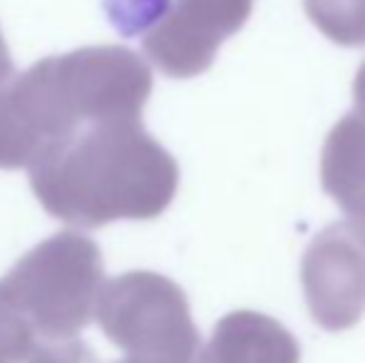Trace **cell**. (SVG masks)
Wrapping results in <instances>:
<instances>
[{
  "label": "cell",
  "mask_w": 365,
  "mask_h": 363,
  "mask_svg": "<svg viewBox=\"0 0 365 363\" xmlns=\"http://www.w3.org/2000/svg\"><path fill=\"white\" fill-rule=\"evenodd\" d=\"M30 189L50 217L75 229L157 219L179 187V165L142 120L92 122L28 167Z\"/></svg>",
  "instance_id": "cell-1"
},
{
  "label": "cell",
  "mask_w": 365,
  "mask_h": 363,
  "mask_svg": "<svg viewBox=\"0 0 365 363\" xmlns=\"http://www.w3.org/2000/svg\"><path fill=\"white\" fill-rule=\"evenodd\" d=\"M102 284L100 247L80 232H58L15 262L0 296L35 341L75 339L95 316Z\"/></svg>",
  "instance_id": "cell-2"
},
{
  "label": "cell",
  "mask_w": 365,
  "mask_h": 363,
  "mask_svg": "<svg viewBox=\"0 0 365 363\" xmlns=\"http://www.w3.org/2000/svg\"><path fill=\"white\" fill-rule=\"evenodd\" d=\"M95 319L130 359L194 363L202 346L184 289L157 272H127L102 284Z\"/></svg>",
  "instance_id": "cell-3"
},
{
  "label": "cell",
  "mask_w": 365,
  "mask_h": 363,
  "mask_svg": "<svg viewBox=\"0 0 365 363\" xmlns=\"http://www.w3.org/2000/svg\"><path fill=\"white\" fill-rule=\"evenodd\" d=\"M301 284L308 311L321 329H353L365 314L363 229L353 222L321 229L303 254Z\"/></svg>",
  "instance_id": "cell-4"
},
{
  "label": "cell",
  "mask_w": 365,
  "mask_h": 363,
  "mask_svg": "<svg viewBox=\"0 0 365 363\" xmlns=\"http://www.w3.org/2000/svg\"><path fill=\"white\" fill-rule=\"evenodd\" d=\"M251 10L254 0H174L142 38V48L169 78H197L214 65L219 45L244 28Z\"/></svg>",
  "instance_id": "cell-5"
},
{
  "label": "cell",
  "mask_w": 365,
  "mask_h": 363,
  "mask_svg": "<svg viewBox=\"0 0 365 363\" xmlns=\"http://www.w3.org/2000/svg\"><path fill=\"white\" fill-rule=\"evenodd\" d=\"M197 363H301V346L276 319L241 309L214 326Z\"/></svg>",
  "instance_id": "cell-6"
},
{
  "label": "cell",
  "mask_w": 365,
  "mask_h": 363,
  "mask_svg": "<svg viewBox=\"0 0 365 363\" xmlns=\"http://www.w3.org/2000/svg\"><path fill=\"white\" fill-rule=\"evenodd\" d=\"M321 182L348 222L365 232V115L348 112L326 137Z\"/></svg>",
  "instance_id": "cell-7"
},
{
  "label": "cell",
  "mask_w": 365,
  "mask_h": 363,
  "mask_svg": "<svg viewBox=\"0 0 365 363\" xmlns=\"http://www.w3.org/2000/svg\"><path fill=\"white\" fill-rule=\"evenodd\" d=\"M311 23L333 43L358 48L365 43V0H303Z\"/></svg>",
  "instance_id": "cell-8"
},
{
  "label": "cell",
  "mask_w": 365,
  "mask_h": 363,
  "mask_svg": "<svg viewBox=\"0 0 365 363\" xmlns=\"http://www.w3.org/2000/svg\"><path fill=\"white\" fill-rule=\"evenodd\" d=\"M169 5V0H105L107 15L125 35H137L149 25H157Z\"/></svg>",
  "instance_id": "cell-9"
},
{
  "label": "cell",
  "mask_w": 365,
  "mask_h": 363,
  "mask_svg": "<svg viewBox=\"0 0 365 363\" xmlns=\"http://www.w3.org/2000/svg\"><path fill=\"white\" fill-rule=\"evenodd\" d=\"M35 336L0 296V363H25Z\"/></svg>",
  "instance_id": "cell-10"
},
{
  "label": "cell",
  "mask_w": 365,
  "mask_h": 363,
  "mask_svg": "<svg viewBox=\"0 0 365 363\" xmlns=\"http://www.w3.org/2000/svg\"><path fill=\"white\" fill-rule=\"evenodd\" d=\"M25 363H97L92 349L75 339H53V341H35Z\"/></svg>",
  "instance_id": "cell-11"
},
{
  "label": "cell",
  "mask_w": 365,
  "mask_h": 363,
  "mask_svg": "<svg viewBox=\"0 0 365 363\" xmlns=\"http://www.w3.org/2000/svg\"><path fill=\"white\" fill-rule=\"evenodd\" d=\"M15 75V65H13V55L8 50V43L3 38V30H0V85L8 83Z\"/></svg>",
  "instance_id": "cell-12"
},
{
  "label": "cell",
  "mask_w": 365,
  "mask_h": 363,
  "mask_svg": "<svg viewBox=\"0 0 365 363\" xmlns=\"http://www.w3.org/2000/svg\"><path fill=\"white\" fill-rule=\"evenodd\" d=\"M353 97H356L358 112L365 115V63L361 65V70L356 75V83H353Z\"/></svg>",
  "instance_id": "cell-13"
},
{
  "label": "cell",
  "mask_w": 365,
  "mask_h": 363,
  "mask_svg": "<svg viewBox=\"0 0 365 363\" xmlns=\"http://www.w3.org/2000/svg\"><path fill=\"white\" fill-rule=\"evenodd\" d=\"M115 363H152V361H140V359H125V361H115Z\"/></svg>",
  "instance_id": "cell-14"
}]
</instances>
